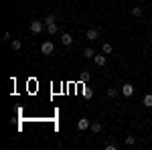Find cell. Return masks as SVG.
I'll return each instance as SVG.
<instances>
[{
	"mask_svg": "<svg viewBox=\"0 0 152 150\" xmlns=\"http://www.w3.org/2000/svg\"><path fill=\"white\" fill-rule=\"evenodd\" d=\"M112 51H114L112 45H110V43H105V45H104V53H105V55H112Z\"/></svg>",
	"mask_w": 152,
	"mask_h": 150,
	"instance_id": "obj_12",
	"label": "cell"
},
{
	"mask_svg": "<svg viewBox=\"0 0 152 150\" xmlns=\"http://www.w3.org/2000/svg\"><path fill=\"white\" fill-rule=\"evenodd\" d=\"M89 77H91V75H89L87 71H83V73H81V77H79V79H81L83 83H85V81H89Z\"/></svg>",
	"mask_w": 152,
	"mask_h": 150,
	"instance_id": "obj_16",
	"label": "cell"
},
{
	"mask_svg": "<svg viewBox=\"0 0 152 150\" xmlns=\"http://www.w3.org/2000/svg\"><path fill=\"white\" fill-rule=\"evenodd\" d=\"M83 57H85V59H94L95 57L94 49H83Z\"/></svg>",
	"mask_w": 152,
	"mask_h": 150,
	"instance_id": "obj_8",
	"label": "cell"
},
{
	"mask_svg": "<svg viewBox=\"0 0 152 150\" xmlns=\"http://www.w3.org/2000/svg\"><path fill=\"white\" fill-rule=\"evenodd\" d=\"M85 37H87L89 41H95V39L99 37V31H97V29H89V31L85 33Z\"/></svg>",
	"mask_w": 152,
	"mask_h": 150,
	"instance_id": "obj_6",
	"label": "cell"
},
{
	"mask_svg": "<svg viewBox=\"0 0 152 150\" xmlns=\"http://www.w3.org/2000/svg\"><path fill=\"white\" fill-rule=\"evenodd\" d=\"M116 95H118V89H114V87L107 89V97H116Z\"/></svg>",
	"mask_w": 152,
	"mask_h": 150,
	"instance_id": "obj_17",
	"label": "cell"
},
{
	"mask_svg": "<svg viewBox=\"0 0 152 150\" xmlns=\"http://www.w3.org/2000/svg\"><path fill=\"white\" fill-rule=\"evenodd\" d=\"M12 49H14V51L20 49V41H18V39H12Z\"/></svg>",
	"mask_w": 152,
	"mask_h": 150,
	"instance_id": "obj_14",
	"label": "cell"
},
{
	"mask_svg": "<svg viewBox=\"0 0 152 150\" xmlns=\"http://www.w3.org/2000/svg\"><path fill=\"white\" fill-rule=\"evenodd\" d=\"M91 130H94V134H99L104 128H102V124H99V122H94V124H91Z\"/></svg>",
	"mask_w": 152,
	"mask_h": 150,
	"instance_id": "obj_10",
	"label": "cell"
},
{
	"mask_svg": "<svg viewBox=\"0 0 152 150\" xmlns=\"http://www.w3.org/2000/svg\"><path fill=\"white\" fill-rule=\"evenodd\" d=\"M132 14H134V16H142V8H140V6H136V8L132 10Z\"/></svg>",
	"mask_w": 152,
	"mask_h": 150,
	"instance_id": "obj_18",
	"label": "cell"
},
{
	"mask_svg": "<svg viewBox=\"0 0 152 150\" xmlns=\"http://www.w3.org/2000/svg\"><path fill=\"white\" fill-rule=\"evenodd\" d=\"M87 128H91V122H89L87 118H81V120L77 122V130H87Z\"/></svg>",
	"mask_w": 152,
	"mask_h": 150,
	"instance_id": "obj_4",
	"label": "cell"
},
{
	"mask_svg": "<svg viewBox=\"0 0 152 150\" xmlns=\"http://www.w3.org/2000/svg\"><path fill=\"white\" fill-rule=\"evenodd\" d=\"M53 23H55V14H49L45 18V24H53Z\"/></svg>",
	"mask_w": 152,
	"mask_h": 150,
	"instance_id": "obj_15",
	"label": "cell"
},
{
	"mask_svg": "<svg viewBox=\"0 0 152 150\" xmlns=\"http://www.w3.org/2000/svg\"><path fill=\"white\" fill-rule=\"evenodd\" d=\"M47 31H49V35H55L59 31V26H57V23H53V24H47Z\"/></svg>",
	"mask_w": 152,
	"mask_h": 150,
	"instance_id": "obj_9",
	"label": "cell"
},
{
	"mask_svg": "<svg viewBox=\"0 0 152 150\" xmlns=\"http://www.w3.org/2000/svg\"><path fill=\"white\" fill-rule=\"evenodd\" d=\"M2 41H10V33H4L2 35Z\"/></svg>",
	"mask_w": 152,
	"mask_h": 150,
	"instance_id": "obj_20",
	"label": "cell"
},
{
	"mask_svg": "<svg viewBox=\"0 0 152 150\" xmlns=\"http://www.w3.org/2000/svg\"><path fill=\"white\" fill-rule=\"evenodd\" d=\"M61 43H63V45H71V43H73V37H71L69 33H63V35H61Z\"/></svg>",
	"mask_w": 152,
	"mask_h": 150,
	"instance_id": "obj_7",
	"label": "cell"
},
{
	"mask_svg": "<svg viewBox=\"0 0 152 150\" xmlns=\"http://www.w3.org/2000/svg\"><path fill=\"white\" fill-rule=\"evenodd\" d=\"M126 144H128V146H134V144H136V138H134V136H126Z\"/></svg>",
	"mask_w": 152,
	"mask_h": 150,
	"instance_id": "obj_13",
	"label": "cell"
},
{
	"mask_svg": "<svg viewBox=\"0 0 152 150\" xmlns=\"http://www.w3.org/2000/svg\"><path fill=\"white\" fill-rule=\"evenodd\" d=\"M105 150H118V146H116V144H110V142H107V144H105Z\"/></svg>",
	"mask_w": 152,
	"mask_h": 150,
	"instance_id": "obj_19",
	"label": "cell"
},
{
	"mask_svg": "<svg viewBox=\"0 0 152 150\" xmlns=\"http://www.w3.org/2000/svg\"><path fill=\"white\" fill-rule=\"evenodd\" d=\"M94 61H95V65H97V67H104L105 63H107V57H105V55H95Z\"/></svg>",
	"mask_w": 152,
	"mask_h": 150,
	"instance_id": "obj_5",
	"label": "cell"
},
{
	"mask_svg": "<svg viewBox=\"0 0 152 150\" xmlns=\"http://www.w3.org/2000/svg\"><path fill=\"white\" fill-rule=\"evenodd\" d=\"M150 43H152V37H150Z\"/></svg>",
	"mask_w": 152,
	"mask_h": 150,
	"instance_id": "obj_21",
	"label": "cell"
},
{
	"mask_svg": "<svg viewBox=\"0 0 152 150\" xmlns=\"http://www.w3.org/2000/svg\"><path fill=\"white\" fill-rule=\"evenodd\" d=\"M53 51H55V45H53L51 41H45V43L41 45V53H43V55H51Z\"/></svg>",
	"mask_w": 152,
	"mask_h": 150,
	"instance_id": "obj_1",
	"label": "cell"
},
{
	"mask_svg": "<svg viewBox=\"0 0 152 150\" xmlns=\"http://www.w3.org/2000/svg\"><path fill=\"white\" fill-rule=\"evenodd\" d=\"M41 31H43V23L41 20H31V33L33 35H39Z\"/></svg>",
	"mask_w": 152,
	"mask_h": 150,
	"instance_id": "obj_2",
	"label": "cell"
},
{
	"mask_svg": "<svg viewBox=\"0 0 152 150\" xmlns=\"http://www.w3.org/2000/svg\"><path fill=\"white\" fill-rule=\"evenodd\" d=\"M144 105H146V108H152V93H148V95L144 97Z\"/></svg>",
	"mask_w": 152,
	"mask_h": 150,
	"instance_id": "obj_11",
	"label": "cell"
},
{
	"mask_svg": "<svg viewBox=\"0 0 152 150\" xmlns=\"http://www.w3.org/2000/svg\"><path fill=\"white\" fill-rule=\"evenodd\" d=\"M132 93H134V85H132V83H124V85H122V95H124V97H130Z\"/></svg>",
	"mask_w": 152,
	"mask_h": 150,
	"instance_id": "obj_3",
	"label": "cell"
}]
</instances>
